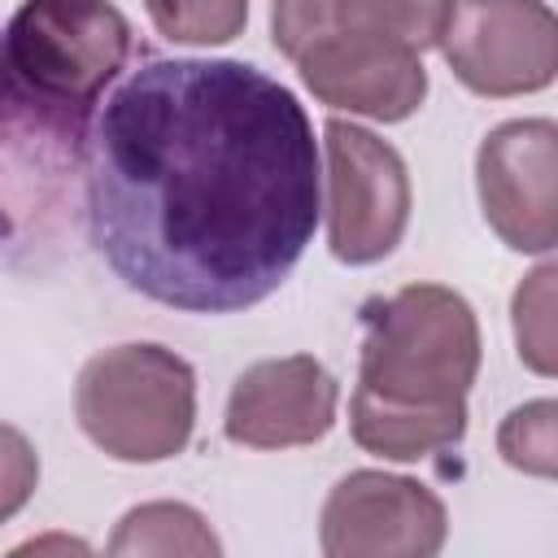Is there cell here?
I'll return each mask as SVG.
<instances>
[{
  "mask_svg": "<svg viewBox=\"0 0 558 558\" xmlns=\"http://www.w3.org/2000/svg\"><path fill=\"white\" fill-rule=\"evenodd\" d=\"M92 113L48 105L0 74V262L52 240L74 179Z\"/></svg>",
  "mask_w": 558,
  "mask_h": 558,
  "instance_id": "5",
  "label": "cell"
},
{
  "mask_svg": "<svg viewBox=\"0 0 558 558\" xmlns=\"http://www.w3.org/2000/svg\"><path fill=\"white\" fill-rule=\"evenodd\" d=\"M292 65L318 105L349 109L371 122H405L427 100L423 52L384 35L331 26L305 44Z\"/></svg>",
  "mask_w": 558,
  "mask_h": 558,
  "instance_id": "10",
  "label": "cell"
},
{
  "mask_svg": "<svg viewBox=\"0 0 558 558\" xmlns=\"http://www.w3.org/2000/svg\"><path fill=\"white\" fill-rule=\"evenodd\" d=\"M340 384L314 353L253 362L235 375L222 436L244 449H301L336 427Z\"/></svg>",
  "mask_w": 558,
  "mask_h": 558,
  "instance_id": "11",
  "label": "cell"
},
{
  "mask_svg": "<svg viewBox=\"0 0 558 558\" xmlns=\"http://www.w3.org/2000/svg\"><path fill=\"white\" fill-rule=\"evenodd\" d=\"M74 418L113 462L148 466L179 458L196 427V371L153 340L113 344L83 362Z\"/></svg>",
  "mask_w": 558,
  "mask_h": 558,
  "instance_id": "3",
  "label": "cell"
},
{
  "mask_svg": "<svg viewBox=\"0 0 558 558\" xmlns=\"http://www.w3.org/2000/svg\"><path fill=\"white\" fill-rule=\"evenodd\" d=\"M39 488V453L13 423H0V523L26 510Z\"/></svg>",
  "mask_w": 558,
  "mask_h": 558,
  "instance_id": "17",
  "label": "cell"
},
{
  "mask_svg": "<svg viewBox=\"0 0 558 558\" xmlns=\"http://www.w3.org/2000/svg\"><path fill=\"white\" fill-rule=\"evenodd\" d=\"M475 192L488 231L514 253H554L558 244V126L514 118L493 126L475 153Z\"/></svg>",
  "mask_w": 558,
  "mask_h": 558,
  "instance_id": "8",
  "label": "cell"
},
{
  "mask_svg": "<svg viewBox=\"0 0 558 558\" xmlns=\"http://www.w3.org/2000/svg\"><path fill=\"white\" fill-rule=\"evenodd\" d=\"M445 501L388 471H349L323 501L318 545L327 558H432L445 549Z\"/></svg>",
  "mask_w": 558,
  "mask_h": 558,
  "instance_id": "9",
  "label": "cell"
},
{
  "mask_svg": "<svg viewBox=\"0 0 558 558\" xmlns=\"http://www.w3.org/2000/svg\"><path fill=\"white\" fill-rule=\"evenodd\" d=\"M109 554H196L218 558L222 541L209 532L205 514L183 501H144L126 510L109 536Z\"/></svg>",
  "mask_w": 558,
  "mask_h": 558,
  "instance_id": "12",
  "label": "cell"
},
{
  "mask_svg": "<svg viewBox=\"0 0 558 558\" xmlns=\"http://www.w3.org/2000/svg\"><path fill=\"white\" fill-rule=\"evenodd\" d=\"M126 57L131 22L113 0H22L0 31V74L74 113H96Z\"/></svg>",
  "mask_w": 558,
  "mask_h": 558,
  "instance_id": "4",
  "label": "cell"
},
{
  "mask_svg": "<svg viewBox=\"0 0 558 558\" xmlns=\"http://www.w3.org/2000/svg\"><path fill=\"white\" fill-rule=\"evenodd\" d=\"M349 432L357 449L418 462L466 436V392L480 375V318L445 283H405L362 305Z\"/></svg>",
  "mask_w": 558,
  "mask_h": 558,
  "instance_id": "2",
  "label": "cell"
},
{
  "mask_svg": "<svg viewBox=\"0 0 558 558\" xmlns=\"http://www.w3.org/2000/svg\"><path fill=\"white\" fill-rule=\"evenodd\" d=\"M144 9L161 39L187 48L231 44L248 22V0H144Z\"/></svg>",
  "mask_w": 558,
  "mask_h": 558,
  "instance_id": "15",
  "label": "cell"
},
{
  "mask_svg": "<svg viewBox=\"0 0 558 558\" xmlns=\"http://www.w3.org/2000/svg\"><path fill=\"white\" fill-rule=\"evenodd\" d=\"M323 209L305 105L231 57H157L92 113L83 218L96 257L179 314H240L296 270Z\"/></svg>",
  "mask_w": 558,
  "mask_h": 558,
  "instance_id": "1",
  "label": "cell"
},
{
  "mask_svg": "<svg viewBox=\"0 0 558 558\" xmlns=\"http://www.w3.org/2000/svg\"><path fill=\"white\" fill-rule=\"evenodd\" d=\"M554 279H558V266L545 262V266H536L514 288V301H510L514 353L541 379H554V371H558V349H554Z\"/></svg>",
  "mask_w": 558,
  "mask_h": 558,
  "instance_id": "14",
  "label": "cell"
},
{
  "mask_svg": "<svg viewBox=\"0 0 558 558\" xmlns=\"http://www.w3.org/2000/svg\"><path fill=\"white\" fill-rule=\"evenodd\" d=\"M449 9H453V0H331L327 31L349 26V31L384 35V39H397L414 52H427V48L440 44Z\"/></svg>",
  "mask_w": 558,
  "mask_h": 558,
  "instance_id": "13",
  "label": "cell"
},
{
  "mask_svg": "<svg viewBox=\"0 0 558 558\" xmlns=\"http://www.w3.org/2000/svg\"><path fill=\"white\" fill-rule=\"evenodd\" d=\"M436 48L466 92L532 96L558 74V17L545 0H453Z\"/></svg>",
  "mask_w": 558,
  "mask_h": 558,
  "instance_id": "7",
  "label": "cell"
},
{
  "mask_svg": "<svg viewBox=\"0 0 558 558\" xmlns=\"http://www.w3.org/2000/svg\"><path fill=\"white\" fill-rule=\"evenodd\" d=\"M327 157V248L344 266L384 262L410 227V170L401 153L357 122L323 126Z\"/></svg>",
  "mask_w": 558,
  "mask_h": 558,
  "instance_id": "6",
  "label": "cell"
},
{
  "mask_svg": "<svg viewBox=\"0 0 558 558\" xmlns=\"http://www.w3.org/2000/svg\"><path fill=\"white\" fill-rule=\"evenodd\" d=\"M558 405L549 397L514 405L501 427H497V453L506 458V466L536 475V480H554L558 475Z\"/></svg>",
  "mask_w": 558,
  "mask_h": 558,
  "instance_id": "16",
  "label": "cell"
}]
</instances>
